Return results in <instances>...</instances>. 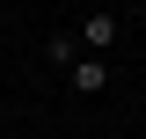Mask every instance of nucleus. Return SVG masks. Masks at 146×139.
Masks as SVG:
<instances>
[{"label": "nucleus", "mask_w": 146, "mask_h": 139, "mask_svg": "<svg viewBox=\"0 0 146 139\" xmlns=\"http://www.w3.org/2000/svg\"><path fill=\"white\" fill-rule=\"evenodd\" d=\"M73 37H80V51H88V59H102V51H117V44H124V29H117V15H110V7H95Z\"/></svg>", "instance_id": "1"}, {"label": "nucleus", "mask_w": 146, "mask_h": 139, "mask_svg": "<svg viewBox=\"0 0 146 139\" xmlns=\"http://www.w3.org/2000/svg\"><path fill=\"white\" fill-rule=\"evenodd\" d=\"M73 95H102V88H110V66H102V59H88V51H80V59H73Z\"/></svg>", "instance_id": "2"}, {"label": "nucleus", "mask_w": 146, "mask_h": 139, "mask_svg": "<svg viewBox=\"0 0 146 139\" xmlns=\"http://www.w3.org/2000/svg\"><path fill=\"white\" fill-rule=\"evenodd\" d=\"M44 59H51V66H73V59H80V37L73 29L66 37H44Z\"/></svg>", "instance_id": "3"}, {"label": "nucleus", "mask_w": 146, "mask_h": 139, "mask_svg": "<svg viewBox=\"0 0 146 139\" xmlns=\"http://www.w3.org/2000/svg\"><path fill=\"white\" fill-rule=\"evenodd\" d=\"M139 139H146V132H139Z\"/></svg>", "instance_id": "4"}]
</instances>
